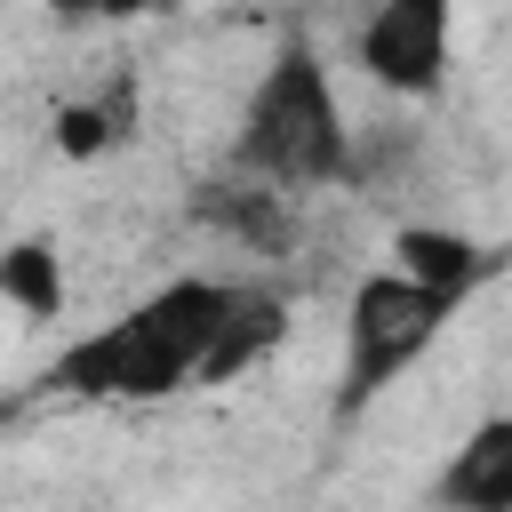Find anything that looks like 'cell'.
Listing matches in <instances>:
<instances>
[{"instance_id": "cell-1", "label": "cell", "mask_w": 512, "mask_h": 512, "mask_svg": "<svg viewBox=\"0 0 512 512\" xmlns=\"http://www.w3.org/2000/svg\"><path fill=\"white\" fill-rule=\"evenodd\" d=\"M224 312H232L224 280H168L136 312H120L96 336L64 344L56 368H48V384L72 392V400H168V392L192 384V368L216 344Z\"/></svg>"}, {"instance_id": "cell-2", "label": "cell", "mask_w": 512, "mask_h": 512, "mask_svg": "<svg viewBox=\"0 0 512 512\" xmlns=\"http://www.w3.org/2000/svg\"><path fill=\"white\" fill-rule=\"evenodd\" d=\"M232 168L256 184H336L352 168V128H344L336 80L304 32H288L272 72L256 80L240 136H232Z\"/></svg>"}, {"instance_id": "cell-3", "label": "cell", "mask_w": 512, "mask_h": 512, "mask_svg": "<svg viewBox=\"0 0 512 512\" xmlns=\"http://www.w3.org/2000/svg\"><path fill=\"white\" fill-rule=\"evenodd\" d=\"M448 296H432V288H416V280H400V272H368L360 288H352V304H344V384H336V424H352L384 384H400L424 352H432V336L448 328Z\"/></svg>"}, {"instance_id": "cell-4", "label": "cell", "mask_w": 512, "mask_h": 512, "mask_svg": "<svg viewBox=\"0 0 512 512\" xmlns=\"http://www.w3.org/2000/svg\"><path fill=\"white\" fill-rule=\"evenodd\" d=\"M360 72L392 96H432L448 80V0H376L360 24Z\"/></svg>"}, {"instance_id": "cell-5", "label": "cell", "mask_w": 512, "mask_h": 512, "mask_svg": "<svg viewBox=\"0 0 512 512\" xmlns=\"http://www.w3.org/2000/svg\"><path fill=\"white\" fill-rule=\"evenodd\" d=\"M392 256H400V280L464 304L488 272H496V248L488 240H464V232H440V224H400L392 232Z\"/></svg>"}, {"instance_id": "cell-6", "label": "cell", "mask_w": 512, "mask_h": 512, "mask_svg": "<svg viewBox=\"0 0 512 512\" xmlns=\"http://www.w3.org/2000/svg\"><path fill=\"white\" fill-rule=\"evenodd\" d=\"M280 336H288V296H280V288H232V312H224L216 344L200 352L192 384H232V376H248Z\"/></svg>"}, {"instance_id": "cell-7", "label": "cell", "mask_w": 512, "mask_h": 512, "mask_svg": "<svg viewBox=\"0 0 512 512\" xmlns=\"http://www.w3.org/2000/svg\"><path fill=\"white\" fill-rule=\"evenodd\" d=\"M440 496H448L456 512H512V424H504V416H488V424L456 448V464L440 472Z\"/></svg>"}, {"instance_id": "cell-8", "label": "cell", "mask_w": 512, "mask_h": 512, "mask_svg": "<svg viewBox=\"0 0 512 512\" xmlns=\"http://www.w3.org/2000/svg\"><path fill=\"white\" fill-rule=\"evenodd\" d=\"M192 216L216 224V232H232L240 248H280V240H288V192H272V184H256V176L200 184Z\"/></svg>"}, {"instance_id": "cell-9", "label": "cell", "mask_w": 512, "mask_h": 512, "mask_svg": "<svg viewBox=\"0 0 512 512\" xmlns=\"http://www.w3.org/2000/svg\"><path fill=\"white\" fill-rule=\"evenodd\" d=\"M0 296H8L24 320H56V312H64V256H56V240H16V248H0Z\"/></svg>"}, {"instance_id": "cell-10", "label": "cell", "mask_w": 512, "mask_h": 512, "mask_svg": "<svg viewBox=\"0 0 512 512\" xmlns=\"http://www.w3.org/2000/svg\"><path fill=\"white\" fill-rule=\"evenodd\" d=\"M128 128L112 120V104L96 96V104H56V152L64 160H96L104 144H120Z\"/></svg>"}, {"instance_id": "cell-11", "label": "cell", "mask_w": 512, "mask_h": 512, "mask_svg": "<svg viewBox=\"0 0 512 512\" xmlns=\"http://www.w3.org/2000/svg\"><path fill=\"white\" fill-rule=\"evenodd\" d=\"M48 8H56V16H104L112 0H48Z\"/></svg>"}, {"instance_id": "cell-12", "label": "cell", "mask_w": 512, "mask_h": 512, "mask_svg": "<svg viewBox=\"0 0 512 512\" xmlns=\"http://www.w3.org/2000/svg\"><path fill=\"white\" fill-rule=\"evenodd\" d=\"M144 8H168V0H112L104 16H144Z\"/></svg>"}]
</instances>
